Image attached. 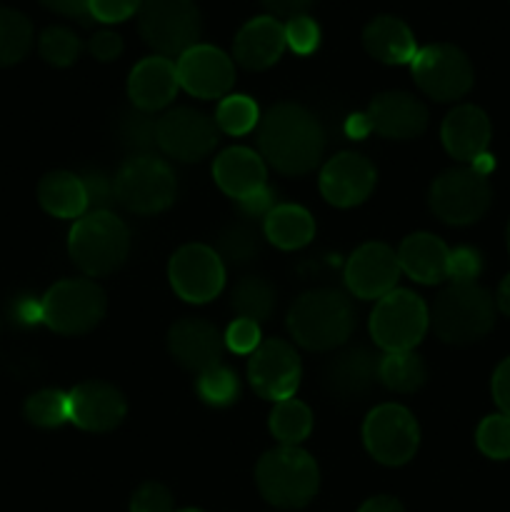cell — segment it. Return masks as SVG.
Masks as SVG:
<instances>
[{
  "label": "cell",
  "instance_id": "obj_1",
  "mask_svg": "<svg viewBox=\"0 0 510 512\" xmlns=\"http://www.w3.org/2000/svg\"><path fill=\"white\" fill-rule=\"evenodd\" d=\"M258 148L278 173L305 175L323 158L325 130L300 103H278L260 118Z\"/></svg>",
  "mask_w": 510,
  "mask_h": 512
},
{
  "label": "cell",
  "instance_id": "obj_2",
  "mask_svg": "<svg viewBox=\"0 0 510 512\" xmlns=\"http://www.w3.org/2000/svg\"><path fill=\"white\" fill-rule=\"evenodd\" d=\"M355 328L353 303L333 288L308 290L288 313V330L295 343L313 353H328L348 343Z\"/></svg>",
  "mask_w": 510,
  "mask_h": 512
},
{
  "label": "cell",
  "instance_id": "obj_3",
  "mask_svg": "<svg viewBox=\"0 0 510 512\" xmlns=\"http://www.w3.org/2000/svg\"><path fill=\"white\" fill-rule=\"evenodd\" d=\"M255 485L270 505L283 510L305 508L320 485L318 463L310 453L290 445L268 450L255 465Z\"/></svg>",
  "mask_w": 510,
  "mask_h": 512
},
{
  "label": "cell",
  "instance_id": "obj_4",
  "mask_svg": "<svg viewBox=\"0 0 510 512\" xmlns=\"http://www.w3.org/2000/svg\"><path fill=\"white\" fill-rule=\"evenodd\" d=\"M130 233L123 220L110 210H95L75 220L68 238V253L80 273L103 278L125 263Z\"/></svg>",
  "mask_w": 510,
  "mask_h": 512
},
{
  "label": "cell",
  "instance_id": "obj_5",
  "mask_svg": "<svg viewBox=\"0 0 510 512\" xmlns=\"http://www.w3.org/2000/svg\"><path fill=\"white\" fill-rule=\"evenodd\" d=\"M430 323L443 343H475L493 330L495 300L478 283H450L435 298Z\"/></svg>",
  "mask_w": 510,
  "mask_h": 512
},
{
  "label": "cell",
  "instance_id": "obj_6",
  "mask_svg": "<svg viewBox=\"0 0 510 512\" xmlns=\"http://www.w3.org/2000/svg\"><path fill=\"white\" fill-rule=\"evenodd\" d=\"M138 30L145 45L163 58H175L198 45L203 18L195 0H143Z\"/></svg>",
  "mask_w": 510,
  "mask_h": 512
},
{
  "label": "cell",
  "instance_id": "obj_7",
  "mask_svg": "<svg viewBox=\"0 0 510 512\" xmlns=\"http://www.w3.org/2000/svg\"><path fill=\"white\" fill-rule=\"evenodd\" d=\"M105 293L88 278L55 283L40 300V320L60 335H85L105 318Z\"/></svg>",
  "mask_w": 510,
  "mask_h": 512
},
{
  "label": "cell",
  "instance_id": "obj_8",
  "mask_svg": "<svg viewBox=\"0 0 510 512\" xmlns=\"http://www.w3.org/2000/svg\"><path fill=\"white\" fill-rule=\"evenodd\" d=\"M115 203L138 215L163 213L173 205L178 183L168 165L155 155L128 158L113 178Z\"/></svg>",
  "mask_w": 510,
  "mask_h": 512
},
{
  "label": "cell",
  "instance_id": "obj_9",
  "mask_svg": "<svg viewBox=\"0 0 510 512\" xmlns=\"http://www.w3.org/2000/svg\"><path fill=\"white\" fill-rule=\"evenodd\" d=\"M430 325L428 305L410 290H390L370 313V335L385 353L413 350L425 338Z\"/></svg>",
  "mask_w": 510,
  "mask_h": 512
},
{
  "label": "cell",
  "instance_id": "obj_10",
  "mask_svg": "<svg viewBox=\"0 0 510 512\" xmlns=\"http://www.w3.org/2000/svg\"><path fill=\"white\" fill-rule=\"evenodd\" d=\"M430 210L448 225L478 223L493 203L488 175L475 168H453L433 180L428 193Z\"/></svg>",
  "mask_w": 510,
  "mask_h": 512
},
{
  "label": "cell",
  "instance_id": "obj_11",
  "mask_svg": "<svg viewBox=\"0 0 510 512\" xmlns=\"http://www.w3.org/2000/svg\"><path fill=\"white\" fill-rule=\"evenodd\" d=\"M410 68H413V78L418 88L428 98L438 100V103L463 98L473 88L475 73L470 58L450 43H435L420 48Z\"/></svg>",
  "mask_w": 510,
  "mask_h": 512
},
{
  "label": "cell",
  "instance_id": "obj_12",
  "mask_svg": "<svg viewBox=\"0 0 510 512\" xmlns=\"http://www.w3.org/2000/svg\"><path fill=\"white\" fill-rule=\"evenodd\" d=\"M363 440L368 453L388 468H398L413 460L420 445V428L408 408L395 403L370 410L363 425Z\"/></svg>",
  "mask_w": 510,
  "mask_h": 512
},
{
  "label": "cell",
  "instance_id": "obj_13",
  "mask_svg": "<svg viewBox=\"0 0 510 512\" xmlns=\"http://www.w3.org/2000/svg\"><path fill=\"white\" fill-rule=\"evenodd\" d=\"M168 278L185 303H210L225 285V265L213 248L190 243L175 250L168 265Z\"/></svg>",
  "mask_w": 510,
  "mask_h": 512
},
{
  "label": "cell",
  "instance_id": "obj_14",
  "mask_svg": "<svg viewBox=\"0 0 510 512\" xmlns=\"http://www.w3.org/2000/svg\"><path fill=\"white\" fill-rule=\"evenodd\" d=\"M218 145V125L195 108L168 110L158 120V148L180 163H198Z\"/></svg>",
  "mask_w": 510,
  "mask_h": 512
},
{
  "label": "cell",
  "instance_id": "obj_15",
  "mask_svg": "<svg viewBox=\"0 0 510 512\" xmlns=\"http://www.w3.org/2000/svg\"><path fill=\"white\" fill-rule=\"evenodd\" d=\"M300 358L285 340H265L250 353L248 380L265 400L293 398L300 385Z\"/></svg>",
  "mask_w": 510,
  "mask_h": 512
},
{
  "label": "cell",
  "instance_id": "obj_16",
  "mask_svg": "<svg viewBox=\"0 0 510 512\" xmlns=\"http://www.w3.org/2000/svg\"><path fill=\"white\" fill-rule=\"evenodd\" d=\"M180 88L203 100L223 98L235 83V65L215 45H193L175 63Z\"/></svg>",
  "mask_w": 510,
  "mask_h": 512
},
{
  "label": "cell",
  "instance_id": "obj_17",
  "mask_svg": "<svg viewBox=\"0 0 510 512\" xmlns=\"http://www.w3.org/2000/svg\"><path fill=\"white\" fill-rule=\"evenodd\" d=\"M398 253L385 243H365L350 255L345 265L348 290L360 300H380L395 290L400 278Z\"/></svg>",
  "mask_w": 510,
  "mask_h": 512
},
{
  "label": "cell",
  "instance_id": "obj_18",
  "mask_svg": "<svg viewBox=\"0 0 510 512\" xmlns=\"http://www.w3.org/2000/svg\"><path fill=\"white\" fill-rule=\"evenodd\" d=\"M363 120L368 125V133L373 130L390 140H413L420 138L428 128V110L415 95L388 90L370 100Z\"/></svg>",
  "mask_w": 510,
  "mask_h": 512
},
{
  "label": "cell",
  "instance_id": "obj_19",
  "mask_svg": "<svg viewBox=\"0 0 510 512\" xmlns=\"http://www.w3.org/2000/svg\"><path fill=\"white\" fill-rule=\"evenodd\" d=\"M373 163L360 153H338L320 170V193L335 208L360 205L375 188Z\"/></svg>",
  "mask_w": 510,
  "mask_h": 512
},
{
  "label": "cell",
  "instance_id": "obj_20",
  "mask_svg": "<svg viewBox=\"0 0 510 512\" xmlns=\"http://www.w3.org/2000/svg\"><path fill=\"white\" fill-rule=\"evenodd\" d=\"M70 423L88 433H110L125 420L128 405L115 385L103 380H88L68 393Z\"/></svg>",
  "mask_w": 510,
  "mask_h": 512
},
{
  "label": "cell",
  "instance_id": "obj_21",
  "mask_svg": "<svg viewBox=\"0 0 510 512\" xmlns=\"http://www.w3.org/2000/svg\"><path fill=\"white\" fill-rule=\"evenodd\" d=\"M325 388L340 403H363L380 380V358L373 350L355 345L335 355L325 368Z\"/></svg>",
  "mask_w": 510,
  "mask_h": 512
},
{
  "label": "cell",
  "instance_id": "obj_22",
  "mask_svg": "<svg viewBox=\"0 0 510 512\" xmlns=\"http://www.w3.org/2000/svg\"><path fill=\"white\" fill-rule=\"evenodd\" d=\"M168 348L175 363L200 375L220 365V358L225 353V338L208 320L183 318L170 328Z\"/></svg>",
  "mask_w": 510,
  "mask_h": 512
},
{
  "label": "cell",
  "instance_id": "obj_23",
  "mask_svg": "<svg viewBox=\"0 0 510 512\" xmlns=\"http://www.w3.org/2000/svg\"><path fill=\"white\" fill-rule=\"evenodd\" d=\"M178 70L170 58L163 55H153L145 58L130 70L128 78V95L133 100L135 110L143 113H155L163 110L165 105L173 103L175 93H178Z\"/></svg>",
  "mask_w": 510,
  "mask_h": 512
},
{
  "label": "cell",
  "instance_id": "obj_24",
  "mask_svg": "<svg viewBox=\"0 0 510 512\" xmlns=\"http://www.w3.org/2000/svg\"><path fill=\"white\" fill-rule=\"evenodd\" d=\"M285 48V25L273 15H260L238 30L233 55L243 68L265 70L278 63Z\"/></svg>",
  "mask_w": 510,
  "mask_h": 512
},
{
  "label": "cell",
  "instance_id": "obj_25",
  "mask_svg": "<svg viewBox=\"0 0 510 512\" xmlns=\"http://www.w3.org/2000/svg\"><path fill=\"white\" fill-rule=\"evenodd\" d=\"M440 138H443L445 150L453 155L455 160L463 163H475L480 155H485L490 145V120L475 105H458L450 110L448 118L443 120L440 128Z\"/></svg>",
  "mask_w": 510,
  "mask_h": 512
},
{
  "label": "cell",
  "instance_id": "obj_26",
  "mask_svg": "<svg viewBox=\"0 0 510 512\" xmlns=\"http://www.w3.org/2000/svg\"><path fill=\"white\" fill-rule=\"evenodd\" d=\"M213 178L218 183V188L225 195L240 200L250 198V195L260 193L265 185V163L255 150L250 148H228L215 158L213 163Z\"/></svg>",
  "mask_w": 510,
  "mask_h": 512
},
{
  "label": "cell",
  "instance_id": "obj_27",
  "mask_svg": "<svg viewBox=\"0 0 510 512\" xmlns=\"http://www.w3.org/2000/svg\"><path fill=\"white\" fill-rule=\"evenodd\" d=\"M398 263L415 283L435 285L448 278L450 250L440 238L430 233H413L400 243Z\"/></svg>",
  "mask_w": 510,
  "mask_h": 512
},
{
  "label": "cell",
  "instance_id": "obj_28",
  "mask_svg": "<svg viewBox=\"0 0 510 512\" xmlns=\"http://www.w3.org/2000/svg\"><path fill=\"white\" fill-rule=\"evenodd\" d=\"M363 45L370 58L385 65L413 63L418 45L408 25L395 15H378L363 30Z\"/></svg>",
  "mask_w": 510,
  "mask_h": 512
},
{
  "label": "cell",
  "instance_id": "obj_29",
  "mask_svg": "<svg viewBox=\"0 0 510 512\" xmlns=\"http://www.w3.org/2000/svg\"><path fill=\"white\" fill-rule=\"evenodd\" d=\"M38 200L45 213L55 218H83L88 213L83 180L68 170H53L38 183Z\"/></svg>",
  "mask_w": 510,
  "mask_h": 512
},
{
  "label": "cell",
  "instance_id": "obj_30",
  "mask_svg": "<svg viewBox=\"0 0 510 512\" xmlns=\"http://www.w3.org/2000/svg\"><path fill=\"white\" fill-rule=\"evenodd\" d=\"M263 233L275 248L280 250H298L313 240L315 220L300 205H275L265 215Z\"/></svg>",
  "mask_w": 510,
  "mask_h": 512
},
{
  "label": "cell",
  "instance_id": "obj_31",
  "mask_svg": "<svg viewBox=\"0 0 510 512\" xmlns=\"http://www.w3.org/2000/svg\"><path fill=\"white\" fill-rule=\"evenodd\" d=\"M270 433L275 435L280 445H290V448H298L305 438L313 430V413L305 403L300 400L288 398V400H278L270 413Z\"/></svg>",
  "mask_w": 510,
  "mask_h": 512
},
{
  "label": "cell",
  "instance_id": "obj_32",
  "mask_svg": "<svg viewBox=\"0 0 510 512\" xmlns=\"http://www.w3.org/2000/svg\"><path fill=\"white\" fill-rule=\"evenodd\" d=\"M425 378H428V368L413 350L388 353L380 358V383L393 393H415L423 388Z\"/></svg>",
  "mask_w": 510,
  "mask_h": 512
},
{
  "label": "cell",
  "instance_id": "obj_33",
  "mask_svg": "<svg viewBox=\"0 0 510 512\" xmlns=\"http://www.w3.org/2000/svg\"><path fill=\"white\" fill-rule=\"evenodd\" d=\"M233 308L240 318L253 320V323H265L275 310V288L270 280L248 275L240 278L233 290Z\"/></svg>",
  "mask_w": 510,
  "mask_h": 512
},
{
  "label": "cell",
  "instance_id": "obj_34",
  "mask_svg": "<svg viewBox=\"0 0 510 512\" xmlns=\"http://www.w3.org/2000/svg\"><path fill=\"white\" fill-rule=\"evenodd\" d=\"M33 48V25L23 13L0 8V68L20 63Z\"/></svg>",
  "mask_w": 510,
  "mask_h": 512
},
{
  "label": "cell",
  "instance_id": "obj_35",
  "mask_svg": "<svg viewBox=\"0 0 510 512\" xmlns=\"http://www.w3.org/2000/svg\"><path fill=\"white\" fill-rule=\"evenodd\" d=\"M25 420L35 428H60L70 420L68 393L63 390H38L25 400Z\"/></svg>",
  "mask_w": 510,
  "mask_h": 512
},
{
  "label": "cell",
  "instance_id": "obj_36",
  "mask_svg": "<svg viewBox=\"0 0 510 512\" xmlns=\"http://www.w3.org/2000/svg\"><path fill=\"white\" fill-rule=\"evenodd\" d=\"M120 140H123L125 148L133 153V158L138 155H153L158 150V120L150 113L143 110H130L120 120Z\"/></svg>",
  "mask_w": 510,
  "mask_h": 512
},
{
  "label": "cell",
  "instance_id": "obj_37",
  "mask_svg": "<svg viewBox=\"0 0 510 512\" xmlns=\"http://www.w3.org/2000/svg\"><path fill=\"white\" fill-rule=\"evenodd\" d=\"M220 260L228 265H245L260 255V238L258 230L250 228L248 223H230L228 228L220 233L218 250Z\"/></svg>",
  "mask_w": 510,
  "mask_h": 512
},
{
  "label": "cell",
  "instance_id": "obj_38",
  "mask_svg": "<svg viewBox=\"0 0 510 512\" xmlns=\"http://www.w3.org/2000/svg\"><path fill=\"white\" fill-rule=\"evenodd\" d=\"M260 110L248 95H225L215 110V125L228 135H245L258 125Z\"/></svg>",
  "mask_w": 510,
  "mask_h": 512
},
{
  "label": "cell",
  "instance_id": "obj_39",
  "mask_svg": "<svg viewBox=\"0 0 510 512\" xmlns=\"http://www.w3.org/2000/svg\"><path fill=\"white\" fill-rule=\"evenodd\" d=\"M38 50L45 63L55 65V68H68V65H73L78 60L83 45H80V38L70 28L50 25V28H45L40 33Z\"/></svg>",
  "mask_w": 510,
  "mask_h": 512
},
{
  "label": "cell",
  "instance_id": "obj_40",
  "mask_svg": "<svg viewBox=\"0 0 510 512\" xmlns=\"http://www.w3.org/2000/svg\"><path fill=\"white\" fill-rule=\"evenodd\" d=\"M198 395L208 405L225 408V405L235 403L240 395L238 375H235L230 368H225L223 363L215 365V368L205 370V373L198 375Z\"/></svg>",
  "mask_w": 510,
  "mask_h": 512
},
{
  "label": "cell",
  "instance_id": "obj_41",
  "mask_svg": "<svg viewBox=\"0 0 510 512\" xmlns=\"http://www.w3.org/2000/svg\"><path fill=\"white\" fill-rule=\"evenodd\" d=\"M475 443H478L480 453L488 455V458L508 460L510 458V418L508 415H503V413L488 415V418L478 425Z\"/></svg>",
  "mask_w": 510,
  "mask_h": 512
},
{
  "label": "cell",
  "instance_id": "obj_42",
  "mask_svg": "<svg viewBox=\"0 0 510 512\" xmlns=\"http://www.w3.org/2000/svg\"><path fill=\"white\" fill-rule=\"evenodd\" d=\"M285 43L293 53L310 55L320 45V28L310 15H295L285 23Z\"/></svg>",
  "mask_w": 510,
  "mask_h": 512
},
{
  "label": "cell",
  "instance_id": "obj_43",
  "mask_svg": "<svg viewBox=\"0 0 510 512\" xmlns=\"http://www.w3.org/2000/svg\"><path fill=\"white\" fill-rule=\"evenodd\" d=\"M130 512H173V495L160 483H143L133 493Z\"/></svg>",
  "mask_w": 510,
  "mask_h": 512
},
{
  "label": "cell",
  "instance_id": "obj_44",
  "mask_svg": "<svg viewBox=\"0 0 510 512\" xmlns=\"http://www.w3.org/2000/svg\"><path fill=\"white\" fill-rule=\"evenodd\" d=\"M223 338H225V348H230L233 353L248 355L260 345V325L253 323V320L238 318L235 323L228 325Z\"/></svg>",
  "mask_w": 510,
  "mask_h": 512
},
{
  "label": "cell",
  "instance_id": "obj_45",
  "mask_svg": "<svg viewBox=\"0 0 510 512\" xmlns=\"http://www.w3.org/2000/svg\"><path fill=\"white\" fill-rule=\"evenodd\" d=\"M80 180H83L85 198H88V213H95V210H110V205L115 203L113 180L103 173H88Z\"/></svg>",
  "mask_w": 510,
  "mask_h": 512
},
{
  "label": "cell",
  "instance_id": "obj_46",
  "mask_svg": "<svg viewBox=\"0 0 510 512\" xmlns=\"http://www.w3.org/2000/svg\"><path fill=\"white\" fill-rule=\"evenodd\" d=\"M143 0H90V18L100 23H123L140 10Z\"/></svg>",
  "mask_w": 510,
  "mask_h": 512
},
{
  "label": "cell",
  "instance_id": "obj_47",
  "mask_svg": "<svg viewBox=\"0 0 510 512\" xmlns=\"http://www.w3.org/2000/svg\"><path fill=\"white\" fill-rule=\"evenodd\" d=\"M480 255L473 248H458L450 253V265H448V278H453V283H475V278L480 275Z\"/></svg>",
  "mask_w": 510,
  "mask_h": 512
},
{
  "label": "cell",
  "instance_id": "obj_48",
  "mask_svg": "<svg viewBox=\"0 0 510 512\" xmlns=\"http://www.w3.org/2000/svg\"><path fill=\"white\" fill-rule=\"evenodd\" d=\"M88 50L95 60L110 63V60L120 58V53H123V38L118 33H113V30H98L88 40Z\"/></svg>",
  "mask_w": 510,
  "mask_h": 512
},
{
  "label": "cell",
  "instance_id": "obj_49",
  "mask_svg": "<svg viewBox=\"0 0 510 512\" xmlns=\"http://www.w3.org/2000/svg\"><path fill=\"white\" fill-rule=\"evenodd\" d=\"M493 398H495V405L500 408V413L510 418V358H505L503 363L495 368Z\"/></svg>",
  "mask_w": 510,
  "mask_h": 512
},
{
  "label": "cell",
  "instance_id": "obj_50",
  "mask_svg": "<svg viewBox=\"0 0 510 512\" xmlns=\"http://www.w3.org/2000/svg\"><path fill=\"white\" fill-rule=\"evenodd\" d=\"M240 210H243L245 215H248V218H260V215H268L270 210L275 208V200H273V193H270L268 188H263L260 190V193H255V195H250V198H245V200H240Z\"/></svg>",
  "mask_w": 510,
  "mask_h": 512
},
{
  "label": "cell",
  "instance_id": "obj_51",
  "mask_svg": "<svg viewBox=\"0 0 510 512\" xmlns=\"http://www.w3.org/2000/svg\"><path fill=\"white\" fill-rule=\"evenodd\" d=\"M265 8L273 13V18H295V15H305V10L315 3V0H260Z\"/></svg>",
  "mask_w": 510,
  "mask_h": 512
},
{
  "label": "cell",
  "instance_id": "obj_52",
  "mask_svg": "<svg viewBox=\"0 0 510 512\" xmlns=\"http://www.w3.org/2000/svg\"><path fill=\"white\" fill-rule=\"evenodd\" d=\"M48 10L60 15H68V18H78V20H88L90 10L88 3L90 0H40Z\"/></svg>",
  "mask_w": 510,
  "mask_h": 512
},
{
  "label": "cell",
  "instance_id": "obj_53",
  "mask_svg": "<svg viewBox=\"0 0 510 512\" xmlns=\"http://www.w3.org/2000/svg\"><path fill=\"white\" fill-rule=\"evenodd\" d=\"M358 512H405V510L403 505H400L395 498H390V495H375V498L365 500Z\"/></svg>",
  "mask_w": 510,
  "mask_h": 512
},
{
  "label": "cell",
  "instance_id": "obj_54",
  "mask_svg": "<svg viewBox=\"0 0 510 512\" xmlns=\"http://www.w3.org/2000/svg\"><path fill=\"white\" fill-rule=\"evenodd\" d=\"M495 308L510 318V275L508 278H503V283H500L498 295H495Z\"/></svg>",
  "mask_w": 510,
  "mask_h": 512
},
{
  "label": "cell",
  "instance_id": "obj_55",
  "mask_svg": "<svg viewBox=\"0 0 510 512\" xmlns=\"http://www.w3.org/2000/svg\"><path fill=\"white\" fill-rule=\"evenodd\" d=\"M505 240H508V250H510V223H508V233H505Z\"/></svg>",
  "mask_w": 510,
  "mask_h": 512
},
{
  "label": "cell",
  "instance_id": "obj_56",
  "mask_svg": "<svg viewBox=\"0 0 510 512\" xmlns=\"http://www.w3.org/2000/svg\"><path fill=\"white\" fill-rule=\"evenodd\" d=\"M180 512H203V510H180Z\"/></svg>",
  "mask_w": 510,
  "mask_h": 512
}]
</instances>
